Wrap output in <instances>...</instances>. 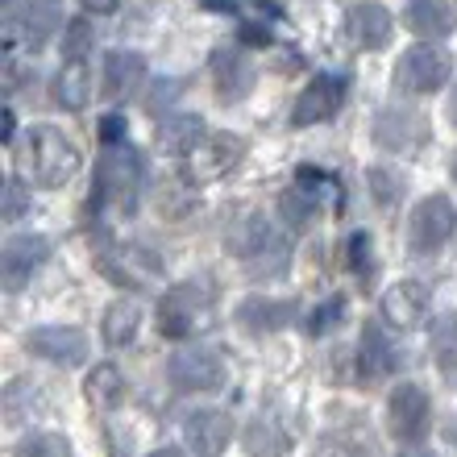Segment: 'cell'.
Instances as JSON below:
<instances>
[{
  "label": "cell",
  "instance_id": "26",
  "mask_svg": "<svg viewBox=\"0 0 457 457\" xmlns=\"http://www.w3.org/2000/svg\"><path fill=\"white\" fill-rule=\"evenodd\" d=\"M87 399L104 411L117 408L120 399H125V374H120L112 361H100L96 370L87 374Z\"/></svg>",
  "mask_w": 457,
  "mask_h": 457
},
{
  "label": "cell",
  "instance_id": "22",
  "mask_svg": "<svg viewBox=\"0 0 457 457\" xmlns=\"http://www.w3.org/2000/svg\"><path fill=\"white\" fill-rule=\"evenodd\" d=\"M204 137H208L204 120L192 117V112H183V117H167L162 125H158V145H162L167 154H175V158H192Z\"/></svg>",
  "mask_w": 457,
  "mask_h": 457
},
{
  "label": "cell",
  "instance_id": "43",
  "mask_svg": "<svg viewBox=\"0 0 457 457\" xmlns=\"http://www.w3.org/2000/svg\"><path fill=\"white\" fill-rule=\"evenodd\" d=\"M449 120L457 125V87H453V96H449Z\"/></svg>",
  "mask_w": 457,
  "mask_h": 457
},
{
  "label": "cell",
  "instance_id": "8",
  "mask_svg": "<svg viewBox=\"0 0 457 457\" xmlns=\"http://www.w3.org/2000/svg\"><path fill=\"white\" fill-rule=\"evenodd\" d=\"M50 258V241L42 233H17V237L4 241V250H0V283L4 291H17L34 278V270H42V262Z\"/></svg>",
  "mask_w": 457,
  "mask_h": 457
},
{
  "label": "cell",
  "instance_id": "33",
  "mask_svg": "<svg viewBox=\"0 0 457 457\" xmlns=\"http://www.w3.org/2000/svg\"><path fill=\"white\" fill-rule=\"evenodd\" d=\"M341 316H345V300H341V295H333V300H325L312 316H308V333H312V337H325L328 328L341 325Z\"/></svg>",
  "mask_w": 457,
  "mask_h": 457
},
{
  "label": "cell",
  "instance_id": "12",
  "mask_svg": "<svg viewBox=\"0 0 457 457\" xmlns=\"http://www.w3.org/2000/svg\"><path fill=\"white\" fill-rule=\"evenodd\" d=\"M29 353L37 358L54 361V366H84L87 358V333L84 328H67V325H46V328H34L29 337H25Z\"/></svg>",
  "mask_w": 457,
  "mask_h": 457
},
{
  "label": "cell",
  "instance_id": "41",
  "mask_svg": "<svg viewBox=\"0 0 457 457\" xmlns=\"http://www.w3.org/2000/svg\"><path fill=\"white\" fill-rule=\"evenodd\" d=\"M12 120H17V117H12V112H4V142H12V129H17Z\"/></svg>",
  "mask_w": 457,
  "mask_h": 457
},
{
  "label": "cell",
  "instance_id": "31",
  "mask_svg": "<svg viewBox=\"0 0 457 457\" xmlns=\"http://www.w3.org/2000/svg\"><path fill=\"white\" fill-rule=\"evenodd\" d=\"M92 25L84 21V17H71L67 21V34H62V54H67V62H87V54H92Z\"/></svg>",
  "mask_w": 457,
  "mask_h": 457
},
{
  "label": "cell",
  "instance_id": "25",
  "mask_svg": "<svg viewBox=\"0 0 457 457\" xmlns=\"http://www.w3.org/2000/svg\"><path fill=\"white\" fill-rule=\"evenodd\" d=\"M142 328V308L133 300H112L104 308V341L109 345H129Z\"/></svg>",
  "mask_w": 457,
  "mask_h": 457
},
{
  "label": "cell",
  "instance_id": "5",
  "mask_svg": "<svg viewBox=\"0 0 457 457\" xmlns=\"http://www.w3.org/2000/svg\"><path fill=\"white\" fill-rule=\"evenodd\" d=\"M453 79V54L436 42H420V46H408L399 54L395 67V84L399 92L408 96H428L436 87H445Z\"/></svg>",
  "mask_w": 457,
  "mask_h": 457
},
{
  "label": "cell",
  "instance_id": "6",
  "mask_svg": "<svg viewBox=\"0 0 457 457\" xmlns=\"http://www.w3.org/2000/svg\"><path fill=\"white\" fill-rule=\"evenodd\" d=\"M453 228H457L453 200H449V195H424L408 220V250L416 253V258L436 253L449 237H453Z\"/></svg>",
  "mask_w": 457,
  "mask_h": 457
},
{
  "label": "cell",
  "instance_id": "32",
  "mask_svg": "<svg viewBox=\"0 0 457 457\" xmlns=\"http://www.w3.org/2000/svg\"><path fill=\"white\" fill-rule=\"evenodd\" d=\"M12 457H71V445H67V436H59V433H34L17 445Z\"/></svg>",
  "mask_w": 457,
  "mask_h": 457
},
{
  "label": "cell",
  "instance_id": "11",
  "mask_svg": "<svg viewBox=\"0 0 457 457\" xmlns=\"http://www.w3.org/2000/svg\"><path fill=\"white\" fill-rule=\"evenodd\" d=\"M167 374L179 391H217L225 383V361L212 349H179L170 358Z\"/></svg>",
  "mask_w": 457,
  "mask_h": 457
},
{
  "label": "cell",
  "instance_id": "16",
  "mask_svg": "<svg viewBox=\"0 0 457 457\" xmlns=\"http://www.w3.org/2000/svg\"><path fill=\"white\" fill-rule=\"evenodd\" d=\"M183 441L200 457H220L228 449V441H233V420L217 408L192 411V416L183 420Z\"/></svg>",
  "mask_w": 457,
  "mask_h": 457
},
{
  "label": "cell",
  "instance_id": "39",
  "mask_svg": "<svg viewBox=\"0 0 457 457\" xmlns=\"http://www.w3.org/2000/svg\"><path fill=\"white\" fill-rule=\"evenodd\" d=\"M250 9H253V12H262V17L270 12L275 21H283V9H278V0H250Z\"/></svg>",
  "mask_w": 457,
  "mask_h": 457
},
{
  "label": "cell",
  "instance_id": "36",
  "mask_svg": "<svg viewBox=\"0 0 457 457\" xmlns=\"http://www.w3.org/2000/svg\"><path fill=\"white\" fill-rule=\"evenodd\" d=\"M120 142H125V117L120 112L100 117V145H120Z\"/></svg>",
  "mask_w": 457,
  "mask_h": 457
},
{
  "label": "cell",
  "instance_id": "21",
  "mask_svg": "<svg viewBox=\"0 0 457 457\" xmlns=\"http://www.w3.org/2000/svg\"><path fill=\"white\" fill-rule=\"evenodd\" d=\"M403 25H408L411 34H420V37H445L453 34V9H449V0H408V9H403Z\"/></svg>",
  "mask_w": 457,
  "mask_h": 457
},
{
  "label": "cell",
  "instance_id": "37",
  "mask_svg": "<svg viewBox=\"0 0 457 457\" xmlns=\"http://www.w3.org/2000/svg\"><path fill=\"white\" fill-rule=\"evenodd\" d=\"M9 200H4V220H21V212H25V187H21V179H9Z\"/></svg>",
  "mask_w": 457,
  "mask_h": 457
},
{
  "label": "cell",
  "instance_id": "9",
  "mask_svg": "<svg viewBox=\"0 0 457 457\" xmlns=\"http://www.w3.org/2000/svg\"><path fill=\"white\" fill-rule=\"evenodd\" d=\"M345 92H349L345 75H333V71L312 75V84L303 87L300 100H295V109H291V125L300 129V125H320V120H328L345 104Z\"/></svg>",
  "mask_w": 457,
  "mask_h": 457
},
{
  "label": "cell",
  "instance_id": "13",
  "mask_svg": "<svg viewBox=\"0 0 457 457\" xmlns=\"http://www.w3.org/2000/svg\"><path fill=\"white\" fill-rule=\"evenodd\" d=\"M345 34L361 50H383L395 37V17L378 4V0H358L345 12Z\"/></svg>",
  "mask_w": 457,
  "mask_h": 457
},
{
  "label": "cell",
  "instance_id": "29",
  "mask_svg": "<svg viewBox=\"0 0 457 457\" xmlns=\"http://www.w3.org/2000/svg\"><path fill=\"white\" fill-rule=\"evenodd\" d=\"M37 408V383L29 378H17V383L4 391V420L9 424H25Z\"/></svg>",
  "mask_w": 457,
  "mask_h": 457
},
{
  "label": "cell",
  "instance_id": "14",
  "mask_svg": "<svg viewBox=\"0 0 457 457\" xmlns=\"http://www.w3.org/2000/svg\"><path fill=\"white\" fill-rule=\"evenodd\" d=\"M59 21H67L59 0H25L21 12H9V50L17 46V37H25V46L37 50Z\"/></svg>",
  "mask_w": 457,
  "mask_h": 457
},
{
  "label": "cell",
  "instance_id": "18",
  "mask_svg": "<svg viewBox=\"0 0 457 457\" xmlns=\"http://www.w3.org/2000/svg\"><path fill=\"white\" fill-rule=\"evenodd\" d=\"M212 84H217V96L225 100V104H233V100L250 96L253 87V62L241 54V50H225L220 46L217 54H212Z\"/></svg>",
  "mask_w": 457,
  "mask_h": 457
},
{
  "label": "cell",
  "instance_id": "2",
  "mask_svg": "<svg viewBox=\"0 0 457 457\" xmlns=\"http://www.w3.org/2000/svg\"><path fill=\"white\" fill-rule=\"evenodd\" d=\"M212 320H217V295L204 283H179L158 300V333L162 337L183 341L192 333L212 328Z\"/></svg>",
  "mask_w": 457,
  "mask_h": 457
},
{
  "label": "cell",
  "instance_id": "42",
  "mask_svg": "<svg viewBox=\"0 0 457 457\" xmlns=\"http://www.w3.org/2000/svg\"><path fill=\"white\" fill-rule=\"evenodd\" d=\"M399 457H436V453H428V449H403Z\"/></svg>",
  "mask_w": 457,
  "mask_h": 457
},
{
  "label": "cell",
  "instance_id": "28",
  "mask_svg": "<svg viewBox=\"0 0 457 457\" xmlns=\"http://www.w3.org/2000/svg\"><path fill=\"white\" fill-rule=\"evenodd\" d=\"M195 183L187 179V175H179V179H170V183H162V192H158V208L167 212V217H187L195 208Z\"/></svg>",
  "mask_w": 457,
  "mask_h": 457
},
{
  "label": "cell",
  "instance_id": "35",
  "mask_svg": "<svg viewBox=\"0 0 457 457\" xmlns=\"http://www.w3.org/2000/svg\"><path fill=\"white\" fill-rule=\"evenodd\" d=\"M370 183H374V195H378V204H395L399 195H403V183L391 175V170H370Z\"/></svg>",
  "mask_w": 457,
  "mask_h": 457
},
{
  "label": "cell",
  "instance_id": "34",
  "mask_svg": "<svg viewBox=\"0 0 457 457\" xmlns=\"http://www.w3.org/2000/svg\"><path fill=\"white\" fill-rule=\"evenodd\" d=\"M345 262H349V270L358 278H370V270H374V258H370V237L366 233H353V237L345 241Z\"/></svg>",
  "mask_w": 457,
  "mask_h": 457
},
{
  "label": "cell",
  "instance_id": "30",
  "mask_svg": "<svg viewBox=\"0 0 457 457\" xmlns=\"http://www.w3.org/2000/svg\"><path fill=\"white\" fill-rule=\"evenodd\" d=\"M283 436H278V428L270 420H253L250 428H245V449H250L253 457H278L283 453Z\"/></svg>",
  "mask_w": 457,
  "mask_h": 457
},
{
  "label": "cell",
  "instance_id": "24",
  "mask_svg": "<svg viewBox=\"0 0 457 457\" xmlns=\"http://www.w3.org/2000/svg\"><path fill=\"white\" fill-rule=\"evenodd\" d=\"M54 100L67 112L87 109V100H92V71H87V62H62V71L54 75Z\"/></svg>",
  "mask_w": 457,
  "mask_h": 457
},
{
  "label": "cell",
  "instance_id": "15",
  "mask_svg": "<svg viewBox=\"0 0 457 457\" xmlns=\"http://www.w3.org/2000/svg\"><path fill=\"white\" fill-rule=\"evenodd\" d=\"M378 312H383V320L391 328L411 333V328L428 316V287H424V283H416V278H399L395 287H386L383 303H378Z\"/></svg>",
  "mask_w": 457,
  "mask_h": 457
},
{
  "label": "cell",
  "instance_id": "3",
  "mask_svg": "<svg viewBox=\"0 0 457 457\" xmlns=\"http://www.w3.org/2000/svg\"><path fill=\"white\" fill-rule=\"evenodd\" d=\"M142 154L133 145H104V154L96 162V200L112 204L117 212H133L137 208V195H142Z\"/></svg>",
  "mask_w": 457,
  "mask_h": 457
},
{
  "label": "cell",
  "instance_id": "17",
  "mask_svg": "<svg viewBox=\"0 0 457 457\" xmlns=\"http://www.w3.org/2000/svg\"><path fill=\"white\" fill-rule=\"evenodd\" d=\"M145 79V59L137 54V50H112L109 59H104V79H100V92L112 100V104H120V100H129L137 87H142Z\"/></svg>",
  "mask_w": 457,
  "mask_h": 457
},
{
  "label": "cell",
  "instance_id": "23",
  "mask_svg": "<svg viewBox=\"0 0 457 457\" xmlns=\"http://www.w3.org/2000/svg\"><path fill=\"white\" fill-rule=\"evenodd\" d=\"M361 374L366 378H386V374L399 366V353L395 345L386 341V333L378 325H366L361 328Z\"/></svg>",
  "mask_w": 457,
  "mask_h": 457
},
{
  "label": "cell",
  "instance_id": "19",
  "mask_svg": "<svg viewBox=\"0 0 457 457\" xmlns=\"http://www.w3.org/2000/svg\"><path fill=\"white\" fill-rule=\"evenodd\" d=\"M374 137L386 150H420L428 142V125L416 112H378L374 120Z\"/></svg>",
  "mask_w": 457,
  "mask_h": 457
},
{
  "label": "cell",
  "instance_id": "10",
  "mask_svg": "<svg viewBox=\"0 0 457 457\" xmlns=\"http://www.w3.org/2000/svg\"><path fill=\"white\" fill-rule=\"evenodd\" d=\"M428 416H433V403L424 395V386L416 383H395L391 399H386V420H391V433L399 441H420L428 433Z\"/></svg>",
  "mask_w": 457,
  "mask_h": 457
},
{
  "label": "cell",
  "instance_id": "4",
  "mask_svg": "<svg viewBox=\"0 0 457 457\" xmlns=\"http://www.w3.org/2000/svg\"><path fill=\"white\" fill-rule=\"evenodd\" d=\"M337 200H341L337 175L316 170V167H300L295 183L278 195V212H283V220H287L291 228H308L328 204H337Z\"/></svg>",
  "mask_w": 457,
  "mask_h": 457
},
{
  "label": "cell",
  "instance_id": "7",
  "mask_svg": "<svg viewBox=\"0 0 457 457\" xmlns=\"http://www.w3.org/2000/svg\"><path fill=\"white\" fill-rule=\"evenodd\" d=\"M241 158H245V137L241 133H208L204 142H200V150L187 158V179L195 187H204L212 179H225Z\"/></svg>",
  "mask_w": 457,
  "mask_h": 457
},
{
  "label": "cell",
  "instance_id": "40",
  "mask_svg": "<svg viewBox=\"0 0 457 457\" xmlns=\"http://www.w3.org/2000/svg\"><path fill=\"white\" fill-rule=\"evenodd\" d=\"M200 4H204V9H225V12H233V9H237L233 0H200Z\"/></svg>",
  "mask_w": 457,
  "mask_h": 457
},
{
  "label": "cell",
  "instance_id": "38",
  "mask_svg": "<svg viewBox=\"0 0 457 457\" xmlns=\"http://www.w3.org/2000/svg\"><path fill=\"white\" fill-rule=\"evenodd\" d=\"M87 12H100V17H109V12H117L120 0H79Z\"/></svg>",
  "mask_w": 457,
  "mask_h": 457
},
{
  "label": "cell",
  "instance_id": "44",
  "mask_svg": "<svg viewBox=\"0 0 457 457\" xmlns=\"http://www.w3.org/2000/svg\"><path fill=\"white\" fill-rule=\"evenodd\" d=\"M150 457H183V453H179V449H154Z\"/></svg>",
  "mask_w": 457,
  "mask_h": 457
},
{
  "label": "cell",
  "instance_id": "45",
  "mask_svg": "<svg viewBox=\"0 0 457 457\" xmlns=\"http://www.w3.org/2000/svg\"><path fill=\"white\" fill-rule=\"evenodd\" d=\"M453 183H457V154H453Z\"/></svg>",
  "mask_w": 457,
  "mask_h": 457
},
{
  "label": "cell",
  "instance_id": "20",
  "mask_svg": "<svg viewBox=\"0 0 457 457\" xmlns=\"http://www.w3.org/2000/svg\"><path fill=\"white\" fill-rule=\"evenodd\" d=\"M237 320L250 333H275V328L300 320V300H262V295H253L237 308Z\"/></svg>",
  "mask_w": 457,
  "mask_h": 457
},
{
  "label": "cell",
  "instance_id": "27",
  "mask_svg": "<svg viewBox=\"0 0 457 457\" xmlns=\"http://www.w3.org/2000/svg\"><path fill=\"white\" fill-rule=\"evenodd\" d=\"M433 358L441 370H457V312L436 316L433 325Z\"/></svg>",
  "mask_w": 457,
  "mask_h": 457
},
{
  "label": "cell",
  "instance_id": "1",
  "mask_svg": "<svg viewBox=\"0 0 457 457\" xmlns=\"http://www.w3.org/2000/svg\"><path fill=\"white\" fill-rule=\"evenodd\" d=\"M25 170L37 187H62L79 170V145L54 125H34L25 137Z\"/></svg>",
  "mask_w": 457,
  "mask_h": 457
}]
</instances>
